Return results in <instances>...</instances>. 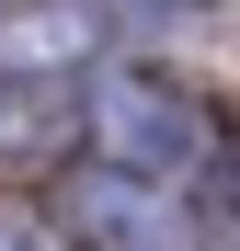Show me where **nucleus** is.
I'll use <instances>...</instances> for the list:
<instances>
[{
    "label": "nucleus",
    "instance_id": "obj_1",
    "mask_svg": "<svg viewBox=\"0 0 240 251\" xmlns=\"http://www.w3.org/2000/svg\"><path fill=\"white\" fill-rule=\"evenodd\" d=\"M80 126H92V160L126 183H172L206 160V114H194V92L172 69H114L92 103H80Z\"/></svg>",
    "mask_w": 240,
    "mask_h": 251
},
{
    "label": "nucleus",
    "instance_id": "obj_2",
    "mask_svg": "<svg viewBox=\"0 0 240 251\" xmlns=\"http://www.w3.org/2000/svg\"><path fill=\"white\" fill-rule=\"evenodd\" d=\"M92 0H34V12H0V80H69L92 57Z\"/></svg>",
    "mask_w": 240,
    "mask_h": 251
},
{
    "label": "nucleus",
    "instance_id": "obj_3",
    "mask_svg": "<svg viewBox=\"0 0 240 251\" xmlns=\"http://www.w3.org/2000/svg\"><path fill=\"white\" fill-rule=\"evenodd\" d=\"M92 228H103L114 251H160V240H172V217H160V183H137V194H92Z\"/></svg>",
    "mask_w": 240,
    "mask_h": 251
},
{
    "label": "nucleus",
    "instance_id": "obj_4",
    "mask_svg": "<svg viewBox=\"0 0 240 251\" xmlns=\"http://www.w3.org/2000/svg\"><path fill=\"white\" fill-rule=\"evenodd\" d=\"M46 137V92L34 80H0V149H34Z\"/></svg>",
    "mask_w": 240,
    "mask_h": 251
},
{
    "label": "nucleus",
    "instance_id": "obj_5",
    "mask_svg": "<svg viewBox=\"0 0 240 251\" xmlns=\"http://www.w3.org/2000/svg\"><path fill=\"white\" fill-rule=\"evenodd\" d=\"M126 12H217V0H126Z\"/></svg>",
    "mask_w": 240,
    "mask_h": 251
}]
</instances>
